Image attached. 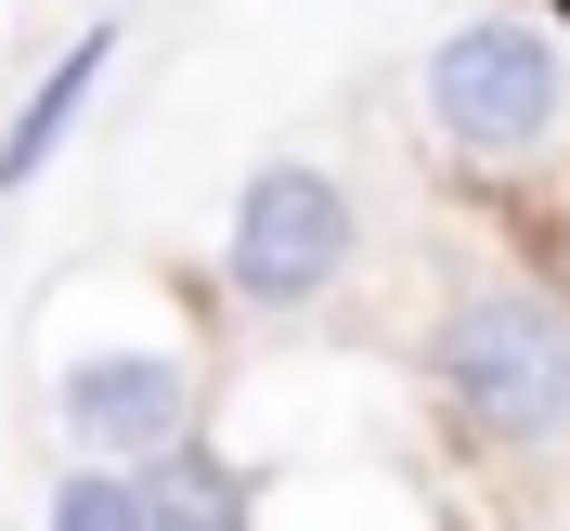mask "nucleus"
<instances>
[{"instance_id":"7ed1b4c3","label":"nucleus","mask_w":570,"mask_h":531,"mask_svg":"<svg viewBox=\"0 0 570 531\" xmlns=\"http://www.w3.org/2000/svg\"><path fill=\"white\" fill-rule=\"evenodd\" d=\"M363 259V208L324 156H259L247 195H234V234H220V298L247 324H298L324 312Z\"/></svg>"},{"instance_id":"0eeeda50","label":"nucleus","mask_w":570,"mask_h":531,"mask_svg":"<svg viewBox=\"0 0 570 531\" xmlns=\"http://www.w3.org/2000/svg\"><path fill=\"white\" fill-rule=\"evenodd\" d=\"M39 531H156V505H142V466H117V454H66V480H52Z\"/></svg>"},{"instance_id":"f257e3e1","label":"nucleus","mask_w":570,"mask_h":531,"mask_svg":"<svg viewBox=\"0 0 570 531\" xmlns=\"http://www.w3.org/2000/svg\"><path fill=\"white\" fill-rule=\"evenodd\" d=\"M428 390L480 454H570V298L480 273L428 324Z\"/></svg>"},{"instance_id":"f03ea898","label":"nucleus","mask_w":570,"mask_h":531,"mask_svg":"<svg viewBox=\"0 0 570 531\" xmlns=\"http://www.w3.org/2000/svg\"><path fill=\"white\" fill-rule=\"evenodd\" d=\"M428 130L480 181H519L532 156H558V130H570V27L544 0H493V13L441 27V52H428Z\"/></svg>"},{"instance_id":"39448f33","label":"nucleus","mask_w":570,"mask_h":531,"mask_svg":"<svg viewBox=\"0 0 570 531\" xmlns=\"http://www.w3.org/2000/svg\"><path fill=\"white\" fill-rule=\"evenodd\" d=\"M117 66V13H91V27L52 52V66L27 78V105L0 117V195H27V181H52V156L78 142V117H91V91H105Z\"/></svg>"},{"instance_id":"20e7f679","label":"nucleus","mask_w":570,"mask_h":531,"mask_svg":"<svg viewBox=\"0 0 570 531\" xmlns=\"http://www.w3.org/2000/svg\"><path fill=\"white\" fill-rule=\"evenodd\" d=\"M52 427H66L78 454L142 466L156 441L208 427V363H195V351H169V337H117V351H78L66 376H52Z\"/></svg>"},{"instance_id":"423d86ee","label":"nucleus","mask_w":570,"mask_h":531,"mask_svg":"<svg viewBox=\"0 0 570 531\" xmlns=\"http://www.w3.org/2000/svg\"><path fill=\"white\" fill-rule=\"evenodd\" d=\"M142 505H156V531H259V466H234L208 427H181L142 454Z\"/></svg>"}]
</instances>
